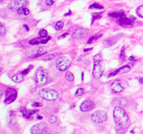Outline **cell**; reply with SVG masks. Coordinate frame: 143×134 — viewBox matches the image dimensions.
Returning a JSON list of instances; mask_svg holds the SVG:
<instances>
[{"label":"cell","instance_id":"4fadbf2b","mask_svg":"<svg viewBox=\"0 0 143 134\" xmlns=\"http://www.w3.org/2000/svg\"><path fill=\"white\" fill-rule=\"evenodd\" d=\"M117 23L120 24L121 26H131L133 21H131L129 18H127V17L122 16L117 20Z\"/></svg>","mask_w":143,"mask_h":134},{"label":"cell","instance_id":"f35d334b","mask_svg":"<svg viewBox=\"0 0 143 134\" xmlns=\"http://www.w3.org/2000/svg\"><path fill=\"white\" fill-rule=\"evenodd\" d=\"M68 35V33H64V34H62L61 36H59L58 37V39H64V38H65V37H66Z\"/></svg>","mask_w":143,"mask_h":134},{"label":"cell","instance_id":"d6a6232c","mask_svg":"<svg viewBox=\"0 0 143 134\" xmlns=\"http://www.w3.org/2000/svg\"><path fill=\"white\" fill-rule=\"evenodd\" d=\"M42 106V103H32V107H34V108H39V107H41Z\"/></svg>","mask_w":143,"mask_h":134},{"label":"cell","instance_id":"52a82bcc","mask_svg":"<svg viewBox=\"0 0 143 134\" xmlns=\"http://www.w3.org/2000/svg\"><path fill=\"white\" fill-rule=\"evenodd\" d=\"M28 4L27 0H16V1L11 2L8 5V9L11 11H17L19 9L26 7Z\"/></svg>","mask_w":143,"mask_h":134},{"label":"cell","instance_id":"f6af8a7d","mask_svg":"<svg viewBox=\"0 0 143 134\" xmlns=\"http://www.w3.org/2000/svg\"><path fill=\"white\" fill-rule=\"evenodd\" d=\"M24 28H25V29H26L27 31H28V30H29L28 28H27V25H24Z\"/></svg>","mask_w":143,"mask_h":134},{"label":"cell","instance_id":"ab89813d","mask_svg":"<svg viewBox=\"0 0 143 134\" xmlns=\"http://www.w3.org/2000/svg\"><path fill=\"white\" fill-rule=\"evenodd\" d=\"M129 61H135V56H129Z\"/></svg>","mask_w":143,"mask_h":134},{"label":"cell","instance_id":"1f68e13d","mask_svg":"<svg viewBox=\"0 0 143 134\" xmlns=\"http://www.w3.org/2000/svg\"><path fill=\"white\" fill-rule=\"evenodd\" d=\"M54 4V0H46V4L47 6H52Z\"/></svg>","mask_w":143,"mask_h":134},{"label":"cell","instance_id":"836d02e7","mask_svg":"<svg viewBox=\"0 0 143 134\" xmlns=\"http://www.w3.org/2000/svg\"><path fill=\"white\" fill-rule=\"evenodd\" d=\"M99 16H100V14L99 13H94V14H93V21H94L95 19L99 18Z\"/></svg>","mask_w":143,"mask_h":134},{"label":"cell","instance_id":"8fae6325","mask_svg":"<svg viewBox=\"0 0 143 134\" xmlns=\"http://www.w3.org/2000/svg\"><path fill=\"white\" fill-rule=\"evenodd\" d=\"M111 88L112 91L116 94H118L124 91V86H122L121 81L118 80V79L114 80L113 82L111 84Z\"/></svg>","mask_w":143,"mask_h":134},{"label":"cell","instance_id":"7a4b0ae2","mask_svg":"<svg viewBox=\"0 0 143 134\" xmlns=\"http://www.w3.org/2000/svg\"><path fill=\"white\" fill-rule=\"evenodd\" d=\"M104 68L102 66V56L99 54H97L94 56V69L93 75L95 79H99L102 76Z\"/></svg>","mask_w":143,"mask_h":134},{"label":"cell","instance_id":"7c38bea8","mask_svg":"<svg viewBox=\"0 0 143 134\" xmlns=\"http://www.w3.org/2000/svg\"><path fill=\"white\" fill-rule=\"evenodd\" d=\"M87 29L80 28H77L76 30L74 32V33L72 34V38L78 39L83 38V37L87 36Z\"/></svg>","mask_w":143,"mask_h":134},{"label":"cell","instance_id":"d590c367","mask_svg":"<svg viewBox=\"0 0 143 134\" xmlns=\"http://www.w3.org/2000/svg\"><path fill=\"white\" fill-rule=\"evenodd\" d=\"M17 13H18L19 15H24V7L23 8L19 9L18 10H17Z\"/></svg>","mask_w":143,"mask_h":134},{"label":"cell","instance_id":"5bb4252c","mask_svg":"<svg viewBox=\"0 0 143 134\" xmlns=\"http://www.w3.org/2000/svg\"><path fill=\"white\" fill-rule=\"evenodd\" d=\"M20 110H21V112L22 114V116H23L24 118H26V119H29L32 116V115H33V111L27 110L26 108H24V107L21 108V109H20Z\"/></svg>","mask_w":143,"mask_h":134},{"label":"cell","instance_id":"e0dca14e","mask_svg":"<svg viewBox=\"0 0 143 134\" xmlns=\"http://www.w3.org/2000/svg\"><path fill=\"white\" fill-rule=\"evenodd\" d=\"M109 16L111 17H114V18H120V17L124 16V12L122 10L115 11V12H112V13H110Z\"/></svg>","mask_w":143,"mask_h":134},{"label":"cell","instance_id":"8992f818","mask_svg":"<svg viewBox=\"0 0 143 134\" xmlns=\"http://www.w3.org/2000/svg\"><path fill=\"white\" fill-rule=\"evenodd\" d=\"M91 119L93 122H94L95 124H102L107 120V115L105 112L101 110L95 111L91 115Z\"/></svg>","mask_w":143,"mask_h":134},{"label":"cell","instance_id":"f546056e","mask_svg":"<svg viewBox=\"0 0 143 134\" xmlns=\"http://www.w3.org/2000/svg\"><path fill=\"white\" fill-rule=\"evenodd\" d=\"M50 37H46V38H43L42 39V40H41V43L40 44H46L47 42H48L49 40H50Z\"/></svg>","mask_w":143,"mask_h":134},{"label":"cell","instance_id":"f1b7e54d","mask_svg":"<svg viewBox=\"0 0 143 134\" xmlns=\"http://www.w3.org/2000/svg\"><path fill=\"white\" fill-rule=\"evenodd\" d=\"M83 93H84V90H83V89H82V88H79L78 90L76 91V96H81Z\"/></svg>","mask_w":143,"mask_h":134},{"label":"cell","instance_id":"2e32d148","mask_svg":"<svg viewBox=\"0 0 143 134\" xmlns=\"http://www.w3.org/2000/svg\"><path fill=\"white\" fill-rule=\"evenodd\" d=\"M23 74H15V75L12 77V81L15 83H21L22 80H23Z\"/></svg>","mask_w":143,"mask_h":134},{"label":"cell","instance_id":"484cf974","mask_svg":"<svg viewBox=\"0 0 143 134\" xmlns=\"http://www.w3.org/2000/svg\"><path fill=\"white\" fill-rule=\"evenodd\" d=\"M101 36H102L101 34H99V35L93 36V37H91V38H90V39H88V41H87V43H88V44H91L92 42H94V40H96V39H97L98 38H99V37H101Z\"/></svg>","mask_w":143,"mask_h":134},{"label":"cell","instance_id":"7402d4cb","mask_svg":"<svg viewBox=\"0 0 143 134\" xmlns=\"http://www.w3.org/2000/svg\"><path fill=\"white\" fill-rule=\"evenodd\" d=\"M119 59L121 62H124L125 61V52H124V47H122L121 50V52H120L119 55Z\"/></svg>","mask_w":143,"mask_h":134},{"label":"cell","instance_id":"6da1fadb","mask_svg":"<svg viewBox=\"0 0 143 134\" xmlns=\"http://www.w3.org/2000/svg\"><path fill=\"white\" fill-rule=\"evenodd\" d=\"M113 119L115 123H116L117 129H120L121 131H124L128 129L130 125L129 116L121 107H116L114 108Z\"/></svg>","mask_w":143,"mask_h":134},{"label":"cell","instance_id":"ee69618b","mask_svg":"<svg viewBox=\"0 0 143 134\" xmlns=\"http://www.w3.org/2000/svg\"><path fill=\"white\" fill-rule=\"evenodd\" d=\"M139 82H140V83H141V84H143V78H140V79Z\"/></svg>","mask_w":143,"mask_h":134},{"label":"cell","instance_id":"603a6c76","mask_svg":"<svg viewBox=\"0 0 143 134\" xmlns=\"http://www.w3.org/2000/svg\"><path fill=\"white\" fill-rule=\"evenodd\" d=\"M41 40H42V38L41 39H33V40L29 41V44H35V45H37V44H39L41 43Z\"/></svg>","mask_w":143,"mask_h":134},{"label":"cell","instance_id":"d6986e66","mask_svg":"<svg viewBox=\"0 0 143 134\" xmlns=\"http://www.w3.org/2000/svg\"><path fill=\"white\" fill-rule=\"evenodd\" d=\"M130 71V67L129 66H124L121 68H119V73L120 74H126L128 72Z\"/></svg>","mask_w":143,"mask_h":134},{"label":"cell","instance_id":"9a60e30c","mask_svg":"<svg viewBox=\"0 0 143 134\" xmlns=\"http://www.w3.org/2000/svg\"><path fill=\"white\" fill-rule=\"evenodd\" d=\"M128 103L127 99L125 98H120V99H116V101L114 102V104L117 107H124L126 106Z\"/></svg>","mask_w":143,"mask_h":134},{"label":"cell","instance_id":"ba28073f","mask_svg":"<svg viewBox=\"0 0 143 134\" xmlns=\"http://www.w3.org/2000/svg\"><path fill=\"white\" fill-rule=\"evenodd\" d=\"M5 99H4V103L9 104L16 100L17 98V91L13 88H8L5 91Z\"/></svg>","mask_w":143,"mask_h":134},{"label":"cell","instance_id":"ffe728a7","mask_svg":"<svg viewBox=\"0 0 143 134\" xmlns=\"http://www.w3.org/2000/svg\"><path fill=\"white\" fill-rule=\"evenodd\" d=\"M136 13L138 15V16L143 18V5L138 7V8L136 9Z\"/></svg>","mask_w":143,"mask_h":134},{"label":"cell","instance_id":"44dd1931","mask_svg":"<svg viewBox=\"0 0 143 134\" xmlns=\"http://www.w3.org/2000/svg\"><path fill=\"white\" fill-rule=\"evenodd\" d=\"M64 28V22L63 21H57L56 25H55V29L56 30H61V29Z\"/></svg>","mask_w":143,"mask_h":134},{"label":"cell","instance_id":"e575fe53","mask_svg":"<svg viewBox=\"0 0 143 134\" xmlns=\"http://www.w3.org/2000/svg\"><path fill=\"white\" fill-rule=\"evenodd\" d=\"M55 56V55H49V56H45L44 57H42L43 58V60H49V59H51V58H53Z\"/></svg>","mask_w":143,"mask_h":134},{"label":"cell","instance_id":"4dcf8cb0","mask_svg":"<svg viewBox=\"0 0 143 134\" xmlns=\"http://www.w3.org/2000/svg\"><path fill=\"white\" fill-rule=\"evenodd\" d=\"M32 68H33V66H32V65H31V66H29L28 68H27V69H25V70L22 71V74H23L24 75H25V74H27L28 73V72H29L30 70H31Z\"/></svg>","mask_w":143,"mask_h":134},{"label":"cell","instance_id":"3957f363","mask_svg":"<svg viewBox=\"0 0 143 134\" xmlns=\"http://www.w3.org/2000/svg\"><path fill=\"white\" fill-rule=\"evenodd\" d=\"M39 95L41 98L47 101H55L58 98V93L52 89H42L39 91Z\"/></svg>","mask_w":143,"mask_h":134},{"label":"cell","instance_id":"277c9868","mask_svg":"<svg viewBox=\"0 0 143 134\" xmlns=\"http://www.w3.org/2000/svg\"><path fill=\"white\" fill-rule=\"evenodd\" d=\"M48 80V74L44 68H39L36 71V83L39 86H43L47 83Z\"/></svg>","mask_w":143,"mask_h":134},{"label":"cell","instance_id":"9c48e42d","mask_svg":"<svg viewBox=\"0 0 143 134\" xmlns=\"http://www.w3.org/2000/svg\"><path fill=\"white\" fill-rule=\"evenodd\" d=\"M32 134H40V133H45L47 131V126L46 124L44 123H39L34 125L30 130Z\"/></svg>","mask_w":143,"mask_h":134},{"label":"cell","instance_id":"7bdbcfd3","mask_svg":"<svg viewBox=\"0 0 143 134\" xmlns=\"http://www.w3.org/2000/svg\"><path fill=\"white\" fill-rule=\"evenodd\" d=\"M70 14H71V11H70V10H69V12H68V13H66V14H65V16H69Z\"/></svg>","mask_w":143,"mask_h":134},{"label":"cell","instance_id":"d4e9b609","mask_svg":"<svg viewBox=\"0 0 143 134\" xmlns=\"http://www.w3.org/2000/svg\"><path fill=\"white\" fill-rule=\"evenodd\" d=\"M47 36V32L46 30H45V29H41L40 31H39V38H46Z\"/></svg>","mask_w":143,"mask_h":134},{"label":"cell","instance_id":"bcb514c9","mask_svg":"<svg viewBox=\"0 0 143 134\" xmlns=\"http://www.w3.org/2000/svg\"><path fill=\"white\" fill-rule=\"evenodd\" d=\"M91 48H89V49H84V51L86 52V51H91Z\"/></svg>","mask_w":143,"mask_h":134},{"label":"cell","instance_id":"83f0119b","mask_svg":"<svg viewBox=\"0 0 143 134\" xmlns=\"http://www.w3.org/2000/svg\"><path fill=\"white\" fill-rule=\"evenodd\" d=\"M57 120V119L56 116H54V115H52V116H51V117L49 118V122L52 123V124L56 123Z\"/></svg>","mask_w":143,"mask_h":134},{"label":"cell","instance_id":"cb8c5ba5","mask_svg":"<svg viewBox=\"0 0 143 134\" xmlns=\"http://www.w3.org/2000/svg\"><path fill=\"white\" fill-rule=\"evenodd\" d=\"M0 31H1V32H0V35H1L2 37L5 35V33H6V29H5V28L4 27L3 24L0 25Z\"/></svg>","mask_w":143,"mask_h":134},{"label":"cell","instance_id":"4316f807","mask_svg":"<svg viewBox=\"0 0 143 134\" xmlns=\"http://www.w3.org/2000/svg\"><path fill=\"white\" fill-rule=\"evenodd\" d=\"M90 9H103V6L102 5H99V4H93L91 6H90Z\"/></svg>","mask_w":143,"mask_h":134},{"label":"cell","instance_id":"7dc6e473","mask_svg":"<svg viewBox=\"0 0 143 134\" xmlns=\"http://www.w3.org/2000/svg\"><path fill=\"white\" fill-rule=\"evenodd\" d=\"M0 2H1V3H3V2H4V0H0Z\"/></svg>","mask_w":143,"mask_h":134},{"label":"cell","instance_id":"74e56055","mask_svg":"<svg viewBox=\"0 0 143 134\" xmlns=\"http://www.w3.org/2000/svg\"><path fill=\"white\" fill-rule=\"evenodd\" d=\"M28 14H29V9L24 7V15L25 16H27V15H28Z\"/></svg>","mask_w":143,"mask_h":134},{"label":"cell","instance_id":"60d3db41","mask_svg":"<svg viewBox=\"0 0 143 134\" xmlns=\"http://www.w3.org/2000/svg\"><path fill=\"white\" fill-rule=\"evenodd\" d=\"M129 19L131 20V21H134L135 20V16H129Z\"/></svg>","mask_w":143,"mask_h":134},{"label":"cell","instance_id":"30bf717a","mask_svg":"<svg viewBox=\"0 0 143 134\" xmlns=\"http://www.w3.org/2000/svg\"><path fill=\"white\" fill-rule=\"evenodd\" d=\"M94 108V103L91 100H85L80 105V109L82 112H89Z\"/></svg>","mask_w":143,"mask_h":134},{"label":"cell","instance_id":"5b68a950","mask_svg":"<svg viewBox=\"0 0 143 134\" xmlns=\"http://www.w3.org/2000/svg\"><path fill=\"white\" fill-rule=\"evenodd\" d=\"M70 64H71V62L69 58L65 57V56H61V57H58L56 61V66L57 68L58 69L59 71H65L67 70L68 68H69Z\"/></svg>","mask_w":143,"mask_h":134},{"label":"cell","instance_id":"ac0fdd59","mask_svg":"<svg viewBox=\"0 0 143 134\" xmlns=\"http://www.w3.org/2000/svg\"><path fill=\"white\" fill-rule=\"evenodd\" d=\"M65 78L68 81H69V82H72V81H74L75 79V77H74V74L71 73V72H67L66 74H65Z\"/></svg>","mask_w":143,"mask_h":134},{"label":"cell","instance_id":"8d00e7d4","mask_svg":"<svg viewBox=\"0 0 143 134\" xmlns=\"http://www.w3.org/2000/svg\"><path fill=\"white\" fill-rule=\"evenodd\" d=\"M118 73H119V69H117V70L114 71L113 73L110 74H109V77H111V76H114V75H116V74H118Z\"/></svg>","mask_w":143,"mask_h":134},{"label":"cell","instance_id":"b9f144b4","mask_svg":"<svg viewBox=\"0 0 143 134\" xmlns=\"http://www.w3.org/2000/svg\"><path fill=\"white\" fill-rule=\"evenodd\" d=\"M36 119H38V120H41V119H42V116L37 115V116H36Z\"/></svg>","mask_w":143,"mask_h":134}]
</instances>
